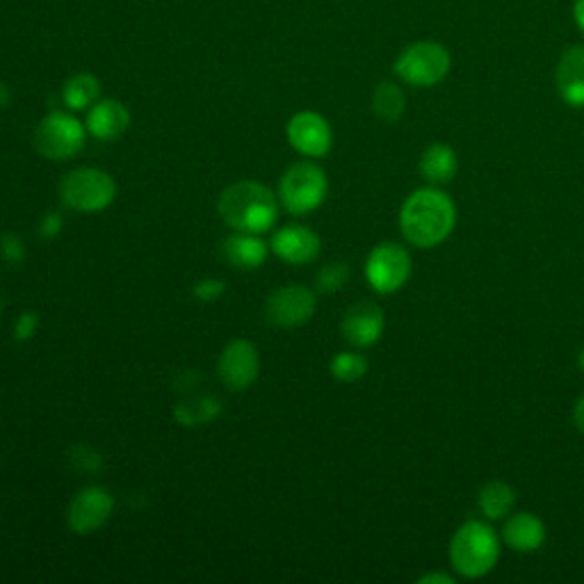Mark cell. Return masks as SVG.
<instances>
[{
  "instance_id": "obj_1",
  "label": "cell",
  "mask_w": 584,
  "mask_h": 584,
  "mask_svg": "<svg viewBox=\"0 0 584 584\" xmlns=\"http://www.w3.org/2000/svg\"><path fill=\"white\" fill-rule=\"evenodd\" d=\"M457 226V206L436 185L411 192L400 208V231L418 249L443 245Z\"/></svg>"
},
{
  "instance_id": "obj_2",
  "label": "cell",
  "mask_w": 584,
  "mask_h": 584,
  "mask_svg": "<svg viewBox=\"0 0 584 584\" xmlns=\"http://www.w3.org/2000/svg\"><path fill=\"white\" fill-rule=\"evenodd\" d=\"M217 210L234 231L263 236L277 224L281 202L263 183L238 181L219 194Z\"/></svg>"
},
{
  "instance_id": "obj_3",
  "label": "cell",
  "mask_w": 584,
  "mask_h": 584,
  "mask_svg": "<svg viewBox=\"0 0 584 584\" xmlns=\"http://www.w3.org/2000/svg\"><path fill=\"white\" fill-rule=\"evenodd\" d=\"M500 553V534L494 530L491 521H477V518H471V521L454 530L447 545L452 571L466 580L489 575L498 566Z\"/></svg>"
},
{
  "instance_id": "obj_4",
  "label": "cell",
  "mask_w": 584,
  "mask_h": 584,
  "mask_svg": "<svg viewBox=\"0 0 584 584\" xmlns=\"http://www.w3.org/2000/svg\"><path fill=\"white\" fill-rule=\"evenodd\" d=\"M329 192V179L324 170L311 160H302L290 165L281 181L277 197L281 202V208H285L290 215H309L315 213Z\"/></svg>"
},
{
  "instance_id": "obj_5",
  "label": "cell",
  "mask_w": 584,
  "mask_h": 584,
  "mask_svg": "<svg viewBox=\"0 0 584 584\" xmlns=\"http://www.w3.org/2000/svg\"><path fill=\"white\" fill-rule=\"evenodd\" d=\"M57 192L62 204L76 213H101L115 202L117 183L104 170L78 167L62 176Z\"/></svg>"
},
{
  "instance_id": "obj_6",
  "label": "cell",
  "mask_w": 584,
  "mask_h": 584,
  "mask_svg": "<svg viewBox=\"0 0 584 584\" xmlns=\"http://www.w3.org/2000/svg\"><path fill=\"white\" fill-rule=\"evenodd\" d=\"M452 69L450 51L439 42H415L393 64L396 76L411 87H434Z\"/></svg>"
},
{
  "instance_id": "obj_7",
  "label": "cell",
  "mask_w": 584,
  "mask_h": 584,
  "mask_svg": "<svg viewBox=\"0 0 584 584\" xmlns=\"http://www.w3.org/2000/svg\"><path fill=\"white\" fill-rule=\"evenodd\" d=\"M87 128L78 117L64 110L48 112L35 128V149L48 160H69L85 149Z\"/></svg>"
},
{
  "instance_id": "obj_8",
  "label": "cell",
  "mask_w": 584,
  "mask_h": 584,
  "mask_svg": "<svg viewBox=\"0 0 584 584\" xmlns=\"http://www.w3.org/2000/svg\"><path fill=\"white\" fill-rule=\"evenodd\" d=\"M366 281L379 295H393L402 290L413 272V261L400 242H381L366 258Z\"/></svg>"
},
{
  "instance_id": "obj_9",
  "label": "cell",
  "mask_w": 584,
  "mask_h": 584,
  "mask_svg": "<svg viewBox=\"0 0 584 584\" xmlns=\"http://www.w3.org/2000/svg\"><path fill=\"white\" fill-rule=\"evenodd\" d=\"M112 511H115L112 494L106 489V486L91 484L72 498L67 509V523L74 534L87 537L99 532L110 521Z\"/></svg>"
},
{
  "instance_id": "obj_10",
  "label": "cell",
  "mask_w": 584,
  "mask_h": 584,
  "mask_svg": "<svg viewBox=\"0 0 584 584\" xmlns=\"http://www.w3.org/2000/svg\"><path fill=\"white\" fill-rule=\"evenodd\" d=\"M317 292L306 285H283L266 302V315L281 329H298L315 315Z\"/></svg>"
},
{
  "instance_id": "obj_11",
  "label": "cell",
  "mask_w": 584,
  "mask_h": 584,
  "mask_svg": "<svg viewBox=\"0 0 584 584\" xmlns=\"http://www.w3.org/2000/svg\"><path fill=\"white\" fill-rule=\"evenodd\" d=\"M290 147L306 158H324L334 147V131L320 112L302 110L292 115L285 126Z\"/></svg>"
},
{
  "instance_id": "obj_12",
  "label": "cell",
  "mask_w": 584,
  "mask_h": 584,
  "mask_svg": "<svg viewBox=\"0 0 584 584\" xmlns=\"http://www.w3.org/2000/svg\"><path fill=\"white\" fill-rule=\"evenodd\" d=\"M217 370L231 391H245L261 375V354L251 340L236 338L221 349Z\"/></svg>"
},
{
  "instance_id": "obj_13",
  "label": "cell",
  "mask_w": 584,
  "mask_h": 584,
  "mask_svg": "<svg viewBox=\"0 0 584 584\" xmlns=\"http://www.w3.org/2000/svg\"><path fill=\"white\" fill-rule=\"evenodd\" d=\"M386 329V317L379 304L375 302H356L352 304L340 322V334L347 345L356 349H368L377 345Z\"/></svg>"
},
{
  "instance_id": "obj_14",
  "label": "cell",
  "mask_w": 584,
  "mask_h": 584,
  "mask_svg": "<svg viewBox=\"0 0 584 584\" xmlns=\"http://www.w3.org/2000/svg\"><path fill=\"white\" fill-rule=\"evenodd\" d=\"M322 240L304 224H285L270 240V251L288 266H309L320 256Z\"/></svg>"
},
{
  "instance_id": "obj_15",
  "label": "cell",
  "mask_w": 584,
  "mask_h": 584,
  "mask_svg": "<svg viewBox=\"0 0 584 584\" xmlns=\"http://www.w3.org/2000/svg\"><path fill=\"white\" fill-rule=\"evenodd\" d=\"M548 530L541 518L532 511H516L505 518V526L500 532V539L505 545H509L513 553L530 555L545 543Z\"/></svg>"
},
{
  "instance_id": "obj_16",
  "label": "cell",
  "mask_w": 584,
  "mask_h": 584,
  "mask_svg": "<svg viewBox=\"0 0 584 584\" xmlns=\"http://www.w3.org/2000/svg\"><path fill=\"white\" fill-rule=\"evenodd\" d=\"M128 126H131V112L115 99L96 101L85 119L87 133L101 142L119 140L128 131Z\"/></svg>"
},
{
  "instance_id": "obj_17",
  "label": "cell",
  "mask_w": 584,
  "mask_h": 584,
  "mask_svg": "<svg viewBox=\"0 0 584 584\" xmlns=\"http://www.w3.org/2000/svg\"><path fill=\"white\" fill-rule=\"evenodd\" d=\"M555 85L560 99L571 108H584V46L575 44L560 57Z\"/></svg>"
},
{
  "instance_id": "obj_18",
  "label": "cell",
  "mask_w": 584,
  "mask_h": 584,
  "mask_svg": "<svg viewBox=\"0 0 584 584\" xmlns=\"http://www.w3.org/2000/svg\"><path fill=\"white\" fill-rule=\"evenodd\" d=\"M219 253L226 263L238 270H256L268 261L270 245L261 236L236 231L234 236L224 238Z\"/></svg>"
},
{
  "instance_id": "obj_19",
  "label": "cell",
  "mask_w": 584,
  "mask_h": 584,
  "mask_svg": "<svg viewBox=\"0 0 584 584\" xmlns=\"http://www.w3.org/2000/svg\"><path fill=\"white\" fill-rule=\"evenodd\" d=\"M418 172L428 185H447L459 172V155L450 144L434 142L420 155Z\"/></svg>"
},
{
  "instance_id": "obj_20",
  "label": "cell",
  "mask_w": 584,
  "mask_h": 584,
  "mask_svg": "<svg viewBox=\"0 0 584 584\" xmlns=\"http://www.w3.org/2000/svg\"><path fill=\"white\" fill-rule=\"evenodd\" d=\"M477 507L486 521H505L516 507L513 486L502 479H489L477 494Z\"/></svg>"
},
{
  "instance_id": "obj_21",
  "label": "cell",
  "mask_w": 584,
  "mask_h": 584,
  "mask_svg": "<svg viewBox=\"0 0 584 584\" xmlns=\"http://www.w3.org/2000/svg\"><path fill=\"white\" fill-rule=\"evenodd\" d=\"M99 94H101V80L94 74H76L62 87L64 106L74 112L89 110L96 101H99Z\"/></svg>"
},
{
  "instance_id": "obj_22",
  "label": "cell",
  "mask_w": 584,
  "mask_h": 584,
  "mask_svg": "<svg viewBox=\"0 0 584 584\" xmlns=\"http://www.w3.org/2000/svg\"><path fill=\"white\" fill-rule=\"evenodd\" d=\"M219 413H221V402L208 396H194L174 407L176 423L183 428H199L213 423Z\"/></svg>"
},
{
  "instance_id": "obj_23",
  "label": "cell",
  "mask_w": 584,
  "mask_h": 584,
  "mask_svg": "<svg viewBox=\"0 0 584 584\" xmlns=\"http://www.w3.org/2000/svg\"><path fill=\"white\" fill-rule=\"evenodd\" d=\"M372 110L375 115L386 121V123H396L404 117L407 110V96L398 83L383 80L375 87L372 94Z\"/></svg>"
},
{
  "instance_id": "obj_24",
  "label": "cell",
  "mask_w": 584,
  "mask_h": 584,
  "mask_svg": "<svg viewBox=\"0 0 584 584\" xmlns=\"http://www.w3.org/2000/svg\"><path fill=\"white\" fill-rule=\"evenodd\" d=\"M329 370H332V377L343 381V383H354L366 377L368 372V359L364 354L359 352H352V349H345V352H338L332 364H329Z\"/></svg>"
},
{
  "instance_id": "obj_25",
  "label": "cell",
  "mask_w": 584,
  "mask_h": 584,
  "mask_svg": "<svg viewBox=\"0 0 584 584\" xmlns=\"http://www.w3.org/2000/svg\"><path fill=\"white\" fill-rule=\"evenodd\" d=\"M349 274L352 272L345 263L324 266L315 277V292H320V295H334L349 281Z\"/></svg>"
},
{
  "instance_id": "obj_26",
  "label": "cell",
  "mask_w": 584,
  "mask_h": 584,
  "mask_svg": "<svg viewBox=\"0 0 584 584\" xmlns=\"http://www.w3.org/2000/svg\"><path fill=\"white\" fill-rule=\"evenodd\" d=\"M0 258L8 266H21L23 258H25V245L17 234H6L0 238Z\"/></svg>"
},
{
  "instance_id": "obj_27",
  "label": "cell",
  "mask_w": 584,
  "mask_h": 584,
  "mask_svg": "<svg viewBox=\"0 0 584 584\" xmlns=\"http://www.w3.org/2000/svg\"><path fill=\"white\" fill-rule=\"evenodd\" d=\"M40 329V315L35 311H23L14 324V338L19 343H28Z\"/></svg>"
},
{
  "instance_id": "obj_28",
  "label": "cell",
  "mask_w": 584,
  "mask_h": 584,
  "mask_svg": "<svg viewBox=\"0 0 584 584\" xmlns=\"http://www.w3.org/2000/svg\"><path fill=\"white\" fill-rule=\"evenodd\" d=\"M226 290V283L219 281V279H202L197 285H194L192 295L197 298L199 302H215L224 295Z\"/></svg>"
},
{
  "instance_id": "obj_29",
  "label": "cell",
  "mask_w": 584,
  "mask_h": 584,
  "mask_svg": "<svg viewBox=\"0 0 584 584\" xmlns=\"http://www.w3.org/2000/svg\"><path fill=\"white\" fill-rule=\"evenodd\" d=\"M62 226H64L62 215H57V213H48V215L42 219V224H40V234H42V238L53 240V238L60 236Z\"/></svg>"
},
{
  "instance_id": "obj_30",
  "label": "cell",
  "mask_w": 584,
  "mask_h": 584,
  "mask_svg": "<svg viewBox=\"0 0 584 584\" xmlns=\"http://www.w3.org/2000/svg\"><path fill=\"white\" fill-rule=\"evenodd\" d=\"M415 582L418 584H454V575L443 573V571H430L425 575H420Z\"/></svg>"
},
{
  "instance_id": "obj_31",
  "label": "cell",
  "mask_w": 584,
  "mask_h": 584,
  "mask_svg": "<svg viewBox=\"0 0 584 584\" xmlns=\"http://www.w3.org/2000/svg\"><path fill=\"white\" fill-rule=\"evenodd\" d=\"M573 423L580 434H584V393L577 398L575 409H573Z\"/></svg>"
},
{
  "instance_id": "obj_32",
  "label": "cell",
  "mask_w": 584,
  "mask_h": 584,
  "mask_svg": "<svg viewBox=\"0 0 584 584\" xmlns=\"http://www.w3.org/2000/svg\"><path fill=\"white\" fill-rule=\"evenodd\" d=\"M573 17H575V23H577L580 32L584 35V0H575V6H573Z\"/></svg>"
},
{
  "instance_id": "obj_33",
  "label": "cell",
  "mask_w": 584,
  "mask_h": 584,
  "mask_svg": "<svg viewBox=\"0 0 584 584\" xmlns=\"http://www.w3.org/2000/svg\"><path fill=\"white\" fill-rule=\"evenodd\" d=\"M577 368H580V372L584 375V347H582L580 354H577Z\"/></svg>"
},
{
  "instance_id": "obj_34",
  "label": "cell",
  "mask_w": 584,
  "mask_h": 584,
  "mask_svg": "<svg viewBox=\"0 0 584 584\" xmlns=\"http://www.w3.org/2000/svg\"><path fill=\"white\" fill-rule=\"evenodd\" d=\"M0 313H3V306H0Z\"/></svg>"
}]
</instances>
